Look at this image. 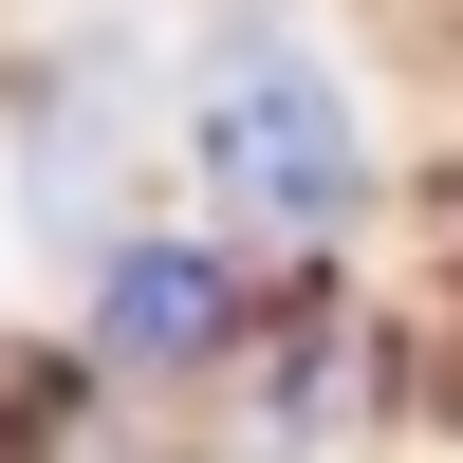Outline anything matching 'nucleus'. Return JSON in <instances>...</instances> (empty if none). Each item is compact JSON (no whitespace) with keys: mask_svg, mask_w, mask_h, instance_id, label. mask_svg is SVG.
<instances>
[{"mask_svg":"<svg viewBox=\"0 0 463 463\" xmlns=\"http://www.w3.org/2000/svg\"><path fill=\"white\" fill-rule=\"evenodd\" d=\"M185 167H204V204L241 222V241H334L353 185H371V130H353V93H334V56H279V37H260V56L204 74Z\"/></svg>","mask_w":463,"mask_h":463,"instance_id":"obj_1","label":"nucleus"},{"mask_svg":"<svg viewBox=\"0 0 463 463\" xmlns=\"http://www.w3.org/2000/svg\"><path fill=\"white\" fill-rule=\"evenodd\" d=\"M222 353H241V260L222 241H167V222L93 241V371H222Z\"/></svg>","mask_w":463,"mask_h":463,"instance_id":"obj_2","label":"nucleus"},{"mask_svg":"<svg viewBox=\"0 0 463 463\" xmlns=\"http://www.w3.org/2000/svg\"><path fill=\"white\" fill-rule=\"evenodd\" d=\"M222 427H241V445H334V427H371V334H279Z\"/></svg>","mask_w":463,"mask_h":463,"instance_id":"obj_3","label":"nucleus"}]
</instances>
